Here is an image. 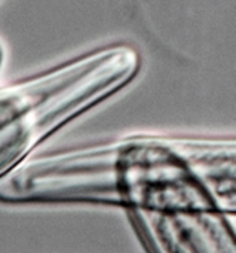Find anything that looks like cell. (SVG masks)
<instances>
[{"instance_id": "1", "label": "cell", "mask_w": 236, "mask_h": 253, "mask_svg": "<svg viewBox=\"0 0 236 253\" xmlns=\"http://www.w3.org/2000/svg\"><path fill=\"white\" fill-rule=\"evenodd\" d=\"M5 204H98L125 211H236V143L134 134L33 154L0 179Z\"/></svg>"}, {"instance_id": "2", "label": "cell", "mask_w": 236, "mask_h": 253, "mask_svg": "<svg viewBox=\"0 0 236 253\" xmlns=\"http://www.w3.org/2000/svg\"><path fill=\"white\" fill-rule=\"evenodd\" d=\"M92 106V86L71 61L0 85V179Z\"/></svg>"}, {"instance_id": "3", "label": "cell", "mask_w": 236, "mask_h": 253, "mask_svg": "<svg viewBox=\"0 0 236 253\" xmlns=\"http://www.w3.org/2000/svg\"><path fill=\"white\" fill-rule=\"evenodd\" d=\"M146 253H236L235 213L127 211Z\"/></svg>"}, {"instance_id": "4", "label": "cell", "mask_w": 236, "mask_h": 253, "mask_svg": "<svg viewBox=\"0 0 236 253\" xmlns=\"http://www.w3.org/2000/svg\"><path fill=\"white\" fill-rule=\"evenodd\" d=\"M3 60H5V49H3L2 43H0V69L3 66Z\"/></svg>"}]
</instances>
